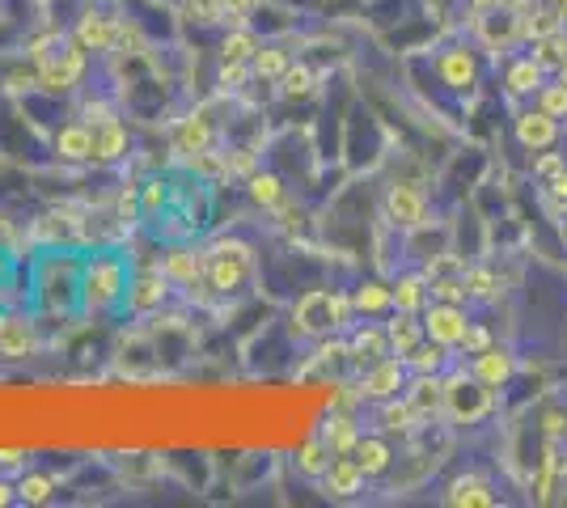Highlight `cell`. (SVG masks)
I'll use <instances>...</instances> for the list:
<instances>
[{"label":"cell","mask_w":567,"mask_h":508,"mask_svg":"<svg viewBox=\"0 0 567 508\" xmlns=\"http://www.w3.org/2000/svg\"><path fill=\"white\" fill-rule=\"evenodd\" d=\"M246 191H250V199L259 204V208H280L284 204V183H280V174H267V169H255L250 178H246Z\"/></svg>","instance_id":"f1b7e54d"},{"label":"cell","mask_w":567,"mask_h":508,"mask_svg":"<svg viewBox=\"0 0 567 508\" xmlns=\"http://www.w3.org/2000/svg\"><path fill=\"white\" fill-rule=\"evenodd\" d=\"M322 440H327V449L331 454H352L355 449V440H360V424H355V415H348V412H339V415H331L327 424H322Z\"/></svg>","instance_id":"d4e9b609"},{"label":"cell","mask_w":567,"mask_h":508,"mask_svg":"<svg viewBox=\"0 0 567 508\" xmlns=\"http://www.w3.org/2000/svg\"><path fill=\"white\" fill-rule=\"evenodd\" d=\"M352 310L355 314H364V318L385 314V310H394V292H390V284L369 280V284H360V289L352 292Z\"/></svg>","instance_id":"83f0119b"},{"label":"cell","mask_w":567,"mask_h":508,"mask_svg":"<svg viewBox=\"0 0 567 508\" xmlns=\"http://www.w3.org/2000/svg\"><path fill=\"white\" fill-rule=\"evenodd\" d=\"M22 449H0V466H4V470H13V466H22Z\"/></svg>","instance_id":"db71d44e"},{"label":"cell","mask_w":567,"mask_h":508,"mask_svg":"<svg viewBox=\"0 0 567 508\" xmlns=\"http://www.w3.org/2000/svg\"><path fill=\"white\" fill-rule=\"evenodd\" d=\"M406 398H411V407L420 412V419L445 412V377H441V373H415Z\"/></svg>","instance_id":"5bb4252c"},{"label":"cell","mask_w":567,"mask_h":508,"mask_svg":"<svg viewBox=\"0 0 567 508\" xmlns=\"http://www.w3.org/2000/svg\"><path fill=\"white\" fill-rule=\"evenodd\" d=\"M466 292L478 297V301H487V297H496V276L487 271V267H466Z\"/></svg>","instance_id":"b9f144b4"},{"label":"cell","mask_w":567,"mask_h":508,"mask_svg":"<svg viewBox=\"0 0 567 508\" xmlns=\"http://www.w3.org/2000/svg\"><path fill=\"white\" fill-rule=\"evenodd\" d=\"M55 157H60V162H72V166L94 162V127H90V123H64V127L55 132Z\"/></svg>","instance_id":"7c38bea8"},{"label":"cell","mask_w":567,"mask_h":508,"mask_svg":"<svg viewBox=\"0 0 567 508\" xmlns=\"http://www.w3.org/2000/svg\"><path fill=\"white\" fill-rule=\"evenodd\" d=\"M559 18H564L559 9H538V13L520 18V34H529L534 43H538V39H546V34H559V25H564Z\"/></svg>","instance_id":"8d00e7d4"},{"label":"cell","mask_w":567,"mask_h":508,"mask_svg":"<svg viewBox=\"0 0 567 508\" xmlns=\"http://www.w3.org/2000/svg\"><path fill=\"white\" fill-rule=\"evenodd\" d=\"M538 106H543L550 120H567V85H543L538 90Z\"/></svg>","instance_id":"60d3db41"},{"label":"cell","mask_w":567,"mask_h":508,"mask_svg":"<svg viewBox=\"0 0 567 508\" xmlns=\"http://www.w3.org/2000/svg\"><path fill=\"white\" fill-rule=\"evenodd\" d=\"M51 496H55V479L43 470H30L18 479V500H25V505H48Z\"/></svg>","instance_id":"836d02e7"},{"label":"cell","mask_w":567,"mask_h":508,"mask_svg":"<svg viewBox=\"0 0 567 508\" xmlns=\"http://www.w3.org/2000/svg\"><path fill=\"white\" fill-rule=\"evenodd\" d=\"M555 136H559V123L550 120L543 106H538V111H525V115H517V141L525 148L555 145Z\"/></svg>","instance_id":"7402d4cb"},{"label":"cell","mask_w":567,"mask_h":508,"mask_svg":"<svg viewBox=\"0 0 567 508\" xmlns=\"http://www.w3.org/2000/svg\"><path fill=\"white\" fill-rule=\"evenodd\" d=\"M64 43H69V39H64L60 30H48V34L30 39V48H25V55H30V64H34V69H43V64H48L51 55H55V51L64 48Z\"/></svg>","instance_id":"74e56055"},{"label":"cell","mask_w":567,"mask_h":508,"mask_svg":"<svg viewBox=\"0 0 567 508\" xmlns=\"http://www.w3.org/2000/svg\"><path fill=\"white\" fill-rule=\"evenodd\" d=\"M220 4H225V22H234V25L250 22V9H255V0H220Z\"/></svg>","instance_id":"681fc988"},{"label":"cell","mask_w":567,"mask_h":508,"mask_svg":"<svg viewBox=\"0 0 567 508\" xmlns=\"http://www.w3.org/2000/svg\"><path fill=\"white\" fill-rule=\"evenodd\" d=\"M162 271H166L169 284H195V280H204L208 276V255H195V250H169L166 259H162Z\"/></svg>","instance_id":"d6986e66"},{"label":"cell","mask_w":567,"mask_h":508,"mask_svg":"<svg viewBox=\"0 0 567 508\" xmlns=\"http://www.w3.org/2000/svg\"><path fill=\"white\" fill-rule=\"evenodd\" d=\"M436 73L450 90H471L474 76H478V64H474V55L466 48H450L436 60Z\"/></svg>","instance_id":"ffe728a7"},{"label":"cell","mask_w":567,"mask_h":508,"mask_svg":"<svg viewBox=\"0 0 567 508\" xmlns=\"http://www.w3.org/2000/svg\"><path fill=\"white\" fill-rule=\"evenodd\" d=\"M543 64L529 55V60H517L513 69H508V90L513 94H534V90H543Z\"/></svg>","instance_id":"d6a6232c"},{"label":"cell","mask_w":567,"mask_h":508,"mask_svg":"<svg viewBox=\"0 0 567 508\" xmlns=\"http://www.w3.org/2000/svg\"><path fill=\"white\" fill-rule=\"evenodd\" d=\"M457 348H462L466 356H478V352H487V348H492V331H487V326H474V322H471Z\"/></svg>","instance_id":"bcb514c9"},{"label":"cell","mask_w":567,"mask_h":508,"mask_svg":"<svg viewBox=\"0 0 567 508\" xmlns=\"http://www.w3.org/2000/svg\"><path fill=\"white\" fill-rule=\"evenodd\" d=\"M352 322V297H343V292L334 289H313L306 292L301 301H297V310H292V326H297V335H334V331H343Z\"/></svg>","instance_id":"7a4b0ae2"},{"label":"cell","mask_w":567,"mask_h":508,"mask_svg":"<svg viewBox=\"0 0 567 508\" xmlns=\"http://www.w3.org/2000/svg\"><path fill=\"white\" fill-rule=\"evenodd\" d=\"M564 242H567V229H564Z\"/></svg>","instance_id":"94428289"},{"label":"cell","mask_w":567,"mask_h":508,"mask_svg":"<svg viewBox=\"0 0 567 508\" xmlns=\"http://www.w3.org/2000/svg\"><path fill=\"white\" fill-rule=\"evenodd\" d=\"M162 204H166V183H162V178L144 183V187H141V212H148V217H153Z\"/></svg>","instance_id":"7dc6e473"},{"label":"cell","mask_w":567,"mask_h":508,"mask_svg":"<svg viewBox=\"0 0 567 508\" xmlns=\"http://www.w3.org/2000/svg\"><path fill=\"white\" fill-rule=\"evenodd\" d=\"M348 356H352L360 369L378 364L390 356V339H385V326H360L352 339H348Z\"/></svg>","instance_id":"ac0fdd59"},{"label":"cell","mask_w":567,"mask_h":508,"mask_svg":"<svg viewBox=\"0 0 567 508\" xmlns=\"http://www.w3.org/2000/svg\"><path fill=\"white\" fill-rule=\"evenodd\" d=\"M445 505H453V508H492V505H496V491H492V484H487L483 475H462V479H453L450 491H445Z\"/></svg>","instance_id":"9a60e30c"},{"label":"cell","mask_w":567,"mask_h":508,"mask_svg":"<svg viewBox=\"0 0 567 508\" xmlns=\"http://www.w3.org/2000/svg\"><path fill=\"white\" fill-rule=\"evenodd\" d=\"M474 13H492V9H499V4H508V0H471Z\"/></svg>","instance_id":"9f6ffc18"},{"label":"cell","mask_w":567,"mask_h":508,"mask_svg":"<svg viewBox=\"0 0 567 508\" xmlns=\"http://www.w3.org/2000/svg\"><path fill=\"white\" fill-rule=\"evenodd\" d=\"M352 458L360 462V470H364L369 479H378V475H385V470H390L394 449H390V440H385V436H364V433H360Z\"/></svg>","instance_id":"603a6c76"},{"label":"cell","mask_w":567,"mask_h":508,"mask_svg":"<svg viewBox=\"0 0 567 508\" xmlns=\"http://www.w3.org/2000/svg\"><path fill=\"white\" fill-rule=\"evenodd\" d=\"M445 412L457 419V424H474L492 412V386L483 382H466V377H450L445 382Z\"/></svg>","instance_id":"5b68a950"},{"label":"cell","mask_w":567,"mask_h":508,"mask_svg":"<svg viewBox=\"0 0 567 508\" xmlns=\"http://www.w3.org/2000/svg\"><path fill=\"white\" fill-rule=\"evenodd\" d=\"M141 212V187H123L118 191V204H115V220L118 225H132Z\"/></svg>","instance_id":"f6af8a7d"},{"label":"cell","mask_w":567,"mask_h":508,"mask_svg":"<svg viewBox=\"0 0 567 508\" xmlns=\"http://www.w3.org/2000/svg\"><path fill=\"white\" fill-rule=\"evenodd\" d=\"M390 292H394V310H402V314H420L427 301V276H399L394 284H390Z\"/></svg>","instance_id":"4316f807"},{"label":"cell","mask_w":567,"mask_h":508,"mask_svg":"<svg viewBox=\"0 0 567 508\" xmlns=\"http://www.w3.org/2000/svg\"><path fill=\"white\" fill-rule=\"evenodd\" d=\"M4 271H9V259H4V255H0V276H4Z\"/></svg>","instance_id":"91938a15"},{"label":"cell","mask_w":567,"mask_h":508,"mask_svg":"<svg viewBox=\"0 0 567 508\" xmlns=\"http://www.w3.org/2000/svg\"><path fill=\"white\" fill-rule=\"evenodd\" d=\"M385 339H390V356H399V361H406L420 343H424V318L415 314H402V310H394V318L385 322Z\"/></svg>","instance_id":"4fadbf2b"},{"label":"cell","mask_w":567,"mask_h":508,"mask_svg":"<svg viewBox=\"0 0 567 508\" xmlns=\"http://www.w3.org/2000/svg\"><path fill=\"white\" fill-rule=\"evenodd\" d=\"M259 34L255 30H246V25H234L229 34H225V43H220V60H255V51H259Z\"/></svg>","instance_id":"4dcf8cb0"},{"label":"cell","mask_w":567,"mask_h":508,"mask_svg":"<svg viewBox=\"0 0 567 508\" xmlns=\"http://www.w3.org/2000/svg\"><path fill=\"white\" fill-rule=\"evenodd\" d=\"M546 195H550V199H555V208L564 212L567 208V169H559L555 178H546Z\"/></svg>","instance_id":"f907efd6"},{"label":"cell","mask_w":567,"mask_h":508,"mask_svg":"<svg viewBox=\"0 0 567 508\" xmlns=\"http://www.w3.org/2000/svg\"><path fill=\"white\" fill-rule=\"evenodd\" d=\"M378 419H381V428H385L390 436H406V433H415L420 412L411 407V398H399V394H394V398H385V403H381Z\"/></svg>","instance_id":"484cf974"},{"label":"cell","mask_w":567,"mask_h":508,"mask_svg":"<svg viewBox=\"0 0 567 508\" xmlns=\"http://www.w3.org/2000/svg\"><path fill=\"white\" fill-rule=\"evenodd\" d=\"M385 220L394 229H420L427 220V199L411 183H399V187H390V195H385Z\"/></svg>","instance_id":"ba28073f"},{"label":"cell","mask_w":567,"mask_h":508,"mask_svg":"<svg viewBox=\"0 0 567 508\" xmlns=\"http://www.w3.org/2000/svg\"><path fill=\"white\" fill-rule=\"evenodd\" d=\"M559 169H567V162L559 157V153H546V157H538V162H534V174H538V178H555Z\"/></svg>","instance_id":"816d5d0a"},{"label":"cell","mask_w":567,"mask_h":508,"mask_svg":"<svg viewBox=\"0 0 567 508\" xmlns=\"http://www.w3.org/2000/svg\"><path fill=\"white\" fill-rule=\"evenodd\" d=\"M127 297V263L118 255H94L81 267V305L85 314H106Z\"/></svg>","instance_id":"6da1fadb"},{"label":"cell","mask_w":567,"mask_h":508,"mask_svg":"<svg viewBox=\"0 0 567 508\" xmlns=\"http://www.w3.org/2000/svg\"><path fill=\"white\" fill-rule=\"evenodd\" d=\"M72 39L81 43L85 51H115V39H118V22L115 18H106V13H81V22L72 30Z\"/></svg>","instance_id":"8fae6325"},{"label":"cell","mask_w":567,"mask_h":508,"mask_svg":"<svg viewBox=\"0 0 567 508\" xmlns=\"http://www.w3.org/2000/svg\"><path fill=\"white\" fill-rule=\"evenodd\" d=\"M255 271V250L246 242H216L208 250V284L216 289V297L237 292Z\"/></svg>","instance_id":"3957f363"},{"label":"cell","mask_w":567,"mask_h":508,"mask_svg":"<svg viewBox=\"0 0 567 508\" xmlns=\"http://www.w3.org/2000/svg\"><path fill=\"white\" fill-rule=\"evenodd\" d=\"M250 174H255V153L250 148L225 153V178H250Z\"/></svg>","instance_id":"ee69618b"},{"label":"cell","mask_w":567,"mask_h":508,"mask_svg":"<svg viewBox=\"0 0 567 508\" xmlns=\"http://www.w3.org/2000/svg\"><path fill=\"white\" fill-rule=\"evenodd\" d=\"M174 148H178L183 157H195V153L213 148V123H208V111H195V115H187V120L174 127Z\"/></svg>","instance_id":"e0dca14e"},{"label":"cell","mask_w":567,"mask_h":508,"mask_svg":"<svg viewBox=\"0 0 567 508\" xmlns=\"http://www.w3.org/2000/svg\"><path fill=\"white\" fill-rule=\"evenodd\" d=\"M250 76H255V69H250L246 60H220V73H216V81H220L225 90H241Z\"/></svg>","instance_id":"7bdbcfd3"},{"label":"cell","mask_w":567,"mask_h":508,"mask_svg":"<svg viewBox=\"0 0 567 508\" xmlns=\"http://www.w3.org/2000/svg\"><path fill=\"white\" fill-rule=\"evenodd\" d=\"M39 73V90H48V94H69L81 85V76H85V48L69 39L64 48L51 55L43 69H34Z\"/></svg>","instance_id":"277c9868"},{"label":"cell","mask_w":567,"mask_h":508,"mask_svg":"<svg viewBox=\"0 0 567 508\" xmlns=\"http://www.w3.org/2000/svg\"><path fill=\"white\" fill-rule=\"evenodd\" d=\"M513 369H517L513 352H504V348H487V352H478V356H474V382L499 390L508 377H513Z\"/></svg>","instance_id":"44dd1931"},{"label":"cell","mask_w":567,"mask_h":508,"mask_svg":"<svg viewBox=\"0 0 567 508\" xmlns=\"http://www.w3.org/2000/svg\"><path fill=\"white\" fill-rule=\"evenodd\" d=\"M364 470H360V462L352 454H334L331 466H327V475H322V491L334 496V500H352L355 491L364 487Z\"/></svg>","instance_id":"30bf717a"},{"label":"cell","mask_w":567,"mask_h":508,"mask_svg":"<svg viewBox=\"0 0 567 508\" xmlns=\"http://www.w3.org/2000/svg\"><path fill=\"white\" fill-rule=\"evenodd\" d=\"M187 13H195V22H225L220 0H187Z\"/></svg>","instance_id":"c3c4849f"},{"label":"cell","mask_w":567,"mask_h":508,"mask_svg":"<svg viewBox=\"0 0 567 508\" xmlns=\"http://www.w3.org/2000/svg\"><path fill=\"white\" fill-rule=\"evenodd\" d=\"M331 449H327V440L322 436H309L306 445L297 449V470L301 475H309V479H322L327 475V466H331Z\"/></svg>","instance_id":"f546056e"},{"label":"cell","mask_w":567,"mask_h":508,"mask_svg":"<svg viewBox=\"0 0 567 508\" xmlns=\"http://www.w3.org/2000/svg\"><path fill=\"white\" fill-rule=\"evenodd\" d=\"M127 153V127L118 120L94 123V162H118Z\"/></svg>","instance_id":"cb8c5ba5"},{"label":"cell","mask_w":567,"mask_h":508,"mask_svg":"<svg viewBox=\"0 0 567 508\" xmlns=\"http://www.w3.org/2000/svg\"><path fill=\"white\" fill-rule=\"evenodd\" d=\"M399 390H406V361H399V356H385V361H378V364H369V369H364V382H360V394H364V398L385 403V398H394Z\"/></svg>","instance_id":"52a82bcc"},{"label":"cell","mask_w":567,"mask_h":508,"mask_svg":"<svg viewBox=\"0 0 567 508\" xmlns=\"http://www.w3.org/2000/svg\"><path fill=\"white\" fill-rule=\"evenodd\" d=\"M166 292H169V280L162 267L157 271H141L136 280H127V310L132 314H153V310H162Z\"/></svg>","instance_id":"9c48e42d"},{"label":"cell","mask_w":567,"mask_h":508,"mask_svg":"<svg viewBox=\"0 0 567 508\" xmlns=\"http://www.w3.org/2000/svg\"><path fill=\"white\" fill-rule=\"evenodd\" d=\"M466 326H471V318L462 305H450V301H432L424 310V335L432 343H445V348H457L462 335H466Z\"/></svg>","instance_id":"8992f818"},{"label":"cell","mask_w":567,"mask_h":508,"mask_svg":"<svg viewBox=\"0 0 567 508\" xmlns=\"http://www.w3.org/2000/svg\"><path fill=\"white\" fill-rule=\"evenodd\" d=\"M445 352H450L445 343H432V339H424V343H420V348L406 356V373H441V369H445V361H450Z\"/></svg>","instance_id":"1f68e13d"},{"label":"cell","mask_w":567,"mask_h":508,"mask_svg":"<svg viewBox=\"0 0 567 508\" xmlns=\"http://www.w3.org/2000/svg\"><path fill=\"white\" fill-rule=\"evenodd\" d=\"M534 60H538L543 69H559V64L567 60V39H564V34H546V39H538Z\"/></svg>","instance_id":"f35d334b"},{"label":"cell","mask_w":567,"mask_h":508,"mask_svg":"<svg viewBox=\"0 0 567 508\" xmlns=\"http://www.w3.org/2000/svg\"><path fill=\"white\" fill-rule=\"evenodd\" d=\"M4 238H9V225H4V220H0V242H4Z\"/></svg>","instance_id":"680465c9"},{"label":"cell","mask_w":567,"mask_h":508,"mask_svg":"<svg viewBox=\"0 0 567 508\" xmlns=\"http://www.w3.org/2000/svg\"><path fill=\"white\" fill-rule=\"evenodd\" d=\"M348 356V339H331L318 348V361H343Z\"/></svg>","instance_id":"f5cc1de1"},{"label":"cell","mask_w":567,"mask_h":508,"mask_svg":"<svg viewBox=\"0 0 567 508\" xmlns=\"http://www.w3.org/2000/svg\"><path fill=\"white\" fill-rule=\"evenodd\" d=\"M280 94L288 102H301V97L313 94V69L309 64H288L280 76Z\"/></svg>","instance_id":"e575fe53"},{"label":"cell","mask_w":567,"mask_h":508,"mask_svg":"<svg viewBox=\"0 0 567 508\" xmlns=\"http://www.w3.org/2000/svg\"><path fill=\"white\" fill-rule=\"evenodd\" d=\"M432 284V301H450V305H466L471 292H466V280H450V276H436L427 280Z\"/></svg>","instance_id":"ab89813d"},{"label":"cell","mask_w":567,"mask_h":508,"mask_svg":"<svg viewBox=\"0 0 567 508\" xmlns=\"http://www.w3.org/2000/svg\"><path fill=\"white\" fill-rule=\"evenodd\" d=\"M288 64H292V60H288V51L284 48H259L255 51V60H250L255 76H262V81H280Z\"/></svg>","instance_id":"d590c367"},{"label":"cell","mask_w":567,"mask_h":508,"mask_svg":"<svg viewBox=\"0 0 567 508\" xmlns=\"http://www.w3.org/2000/svg\"><path fill=\"white\" fill-rule=\"evenodd\" d=\"M39 348V335H34V326L25 322V318H13L4 314V326H0V356L4 361H22Z\"/></svg>","instance_id":"2e32d148"},{"label":"cell","mask_w":567,"mask_h":508,"mask_svg":"<svg viewBox=\"0 0 567 508\" xmlns=\"http://www.w3.org/2000/svg\"><path fill=\"white\" fill-rule=\"evenodd\" d=\"M559 81H564V85H567V60H564V64H559Z\"/></svg>","instance_id":"6f0895ef"},{"label":"cell","mask_w":567,"mask_h":508,"mask_svg":"<svg viewBox=\"0 0 567 508\" xmlns=\"http://www.w3.org/2000/svg\"><path fill=\"white\" fill-rule=\"evenodd\" d=\"M13 500H18V487L9 484V479H0V508L13 505Z\"/></svg>","instance_id":"11a10c76"}]
</instances>
